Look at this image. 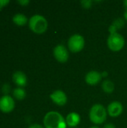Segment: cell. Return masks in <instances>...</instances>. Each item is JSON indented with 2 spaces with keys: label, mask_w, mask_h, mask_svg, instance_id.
Returning a JSON list of instances; mask_svg holds the SVG:
<instances>
[{
  "label": "cell",
  "mask_w": 127,
  "mask_h": 128,
  "mask_svg": "<svg viewBox=\"0 0 127 128\" xmlns=\"http://www.w3.org/2000/svg\"><path fill=\"white\" fill-rule=\"evenodd\" d=\"M43 125L45 128H66L67 123L66 120L59 112L51 111L44 116Z\"/></svg>",
  "instance_id": "obj_1"
},
{
  "label": "cell",
  "mask_w": 127,
  "mask_h": 128,
  "mask_svg": "<svg viewBox=\"0 0 127 128\" xmlns=\"http://www.w3.org/2000/svg\"><path fill=\"white\" fill-rule=\"evenodd\" d=\"M28 25L30 29L36 34H43L48 28V22L46 18L38 14L34 15L30 18Z\"/></svg>",
  "instance_id": "obj_2"
},
{
  "label": "cell",
  "mask_w": 127,
  "mask_h": 128,
  "mask_svg": "<svg viewBox=\"0 0 127 128\" xmlns=\"http://www.w3.org/2000/svg\"><path fill=\"white\" fill-rule=\"evenodd\" d=\"M107 117V111L106 108L101 104L94 105L90 110L89 118L90 120L96 124H101L106 120Z\"/></svg>",
  "instance_id": "obj_3"
},
{
  "label": "cell",
  "mask_w": 127,
  "mask_h": 128,
  "mask_svg": "<svg viewBox=\"0 0 127 128\" xmlns=\"http://www.w3.org/2000/svg\"><path fill=\"white\" fill-rule=\"evenodd\" d=\"M107 44L111 50L118 52L123 49L125 44V40L124 37L121 34L115 32L113 34H110L107 40Z\"/></svg>",
  "instance_id": "obj_4"
},
{
  "label": "cell",
  "mask_w": 127,
  "mask_h": 128,
  "mask_svg": "<svg viewBox=\"0 0 127 128\" xmlns=\"http://www.w3.org/2000/svg\"><path fill=\"white\" fill-rule=\"evenodd\" d=\"M85 46L84 38L78 34L72 35L68 40V48L73 52H80Z\"/></svg>",
  "instance_id": "obj_5"
},
{
  "label": "cell",
  "mask_w": 127,
  "mask_h": 128,
  "mask_svg": "<svg viewBox=\"0 0 127 128\" xmlns=\"http://www.w3.org/2000/svg\"><path fill=\"white\" fill-rule=\"evenodd\" d=\"M15 106V102L12 97L4 94L0 98V110L2 112L8 113L13 111Z\"/></svg>",
  "instance_id": "obj_6"
},
{
  "label": "cell",
  "mask_w": 127,
  "mask_h": 128,
  "mask_svg": "<svg viewBox=\"0 0 127 128\" xmlns=\"http://www.w3.org/2000/svg\"><path fill=\"white\" fill-rule=\"evenodd\" d=\"M53 54L55 59L61 63H64L67 62L69 58V53L66 46L62 44L58 45L55 47L53 50Z\"/></svg>",
  "instance_id": "obj_7"
},
{
  "label": "cell",
  "mask_w": 127,
  "mask_h": 128,
  "mask_svg": "<svg viewBox=\"0 0 127 128\" xmlns=\"http://www.w3.org/2000/svg\"><path fill=\"white\" fill-rule=\"evenodd\" d=\"M50 98L58 106H64L67 104V97L61 90H56L50 94Z\"/></svg>",
  "instance_id": "obj_8"
},
{
  "label": "cell",
  "mask_w": 127,
  "mask_h": 128,
  "mask_svg": "<svg viewBox=\"0 0 127 128\" xmlns=\"http://www.w3.org/2000/svg\"><path fill=\"white\" fill-rule=\"evenodd\" d=\"M107 112L110 116L118 117L123 112V106L118 101H113L108 106Z\"/></svg>",
  "instance_id": "obj_9"
},
{
  "label": "cell",
  "mask_w": 127,
  "mask_h": 128,
  "mask_svg": "<svg viewBox=\"0 0 127 128\" xmlns=\"http://www.w3.org/2000/svg\"><path fill=\"white\" fill-rule=\"evenodd\" d=\"M102 79V74L98 71L92 70L87 74L85 76V82L90 86H95L98 84Z\"/></svg>",
  "instance_id": "obj_10"
},
{
  "label": "cell",
  "mask_w": 127,
  "mask_h": 128,
  "mask_svg": "<svg viewBox=\"0 0 127 128\" xmlns=\"http://www.w3.org/2000/svg\"><path fill=\"white\" fill-rule=\"evenodd\" d=\"M13 81L19 88H22L27 84V76L22 71H16L13 74Z\"/></svg>",
  "instance_id": "obj_11"
},
{
  "label": "cell",
  "mask_w": 127,
  "mask_h": 128,
  "mask_svg": "<svg viewBox=\"0 0 127 128\" xmlns=\"http://www.w3.org/2000/svg\"><path fill=\"white\" fill-rule=\"evenodd\" d=\"M80 122V116L76 112H70L66 118V123L69 127H76Z\"/></svg>",
  "instance_id": "obj_12"
},
{
  "label": "cell",
  "mask_w": 127,
  "mask_h": 128,
  "mask_svg": "<svg viewBox=\"0 0 127 128\" xmlns=\"http://www.w3.org/2000/svg\"><path fill=\"white\" fill-rule=\"evenodd\" d=\"M13 22L19 26H23L27 23L28 19L22 14H16L13 16Z\"/></svg>",
  "instance_id": "obj_13"
},
{
  "label": "cell",
  "mask_w": 127,
  "mask_h": 128,
  "mask_svg": "<svg viewBox=\"0 0 127 128\" xmlns=\"http://www.w3.org/2000/svg\"><path fill=\"white\" fill-rule=\"evenodd\" d=\"M102 88L103 91L106 93H112L115 90V85L110 80H104L102 84Z\"/></svg>",
  "instance_id": "obj_14"
},
{
  "label": "cell",
  "mask_w": 127,
  "mask_h": 128,
  "mask_svg": "<svg viewBox=\"0 0 127 128\" xmlns=\"http://www.w3.org/2000/svg\"><path fill=\"white\" fill-rule=\"evenodd\" d=\"M13 95L14 96V98L19 100H23L25 98L26 93L25 91L22 88H16L13 91Z\"/></svg>",
  "instance_id": "obj_15"
},
{
  "label": "cell",
  "mask_w": 127,
  "mask_h": 128,
  "mask_svg": "<svg viewBox=\"0 0 127 128\" xmlns=\"http://www.w3.org/2000/svg\"><path fill=\"white\" fill-rule=\"evenodd\" d=\"M124 22L123 20H121V19H118V20H116V21L112 24V26H113L116 29H118V28H122V26H124Z\"/></svg>",
  "instance_id": "obj_16"
},
{
  "label": "cell",
  "mask_w": 127,
  "mask_h": 128,
  "mask_svg": "<svg viewBox=\"0 0 127 128\" xmlns=\"http://www.w3.org/2000/svg\"><path fill=\"white\" fill-rule=\"evenodd\" d=\"M82 4L84 8H91V1H82Z\"/></svg>",
  "instance_id": "obj_17"
},
{
  "label": "cell",
  "mask_w": 127,
  "mask_h": 128,
  "mask_svg": "<svg viewBox=\"0 0 127 128\" xmlns=\"http://www.w3.org/2000/svg\"><path fill=\"white\" fill-rule=\"evenodd\" d=\"M9 2H10V1H8V0H0V10H1L2 8L5 7Z\"/></svg>",
  "instance_id": "obj_18"
},
{
  "label": "cell",
  "mask_w": 127,
  "mask_h": 128,
  "mask_svg": "<svg viewBox=\"0 0 127 128\" xmlns=\"http://www.w3.org/2000/svg\"><path fill=\"white\" fill-rule=\"evenodd\" d=\"M18 3L20 4L22 6H26L27 4H29V1L28 0H19L18 1Z\"/></svg>",
  "instance_id": "obj_19"
},
{
  "label": "cell",
  "mask_w": 127,
  "mask_h": 128,
  "mask_svg": "<svg viewBox=\"0 0 127 128\" xmlns=\"http://www.w3.org/2000/svg\"><path fill=\"white\" fill-rule=\"evenodd\" d=\"M10 88V87L7 84H4V85L3 86V88H2V89H3V92H4V93H8Z\"/></svg>",
  "instance_id": "obj_20"
},
{
  "label": "cell",
  "mask_w": 127,
  "mask_h": 128,
  "mask_svg": "<svg viewBox=\"0 0 127 128\" xmlns=\"http://www.w3.org/2000/svg\"><path fill=\"white\" fill-rule=\"evenodd\" d=\"M28 128H43V126H41L40 124H34L30 125Z\"/></svg>",
  "instance_id": "obj_21"
},
{
  "label": "cell",
  "mask_w": 127,
  "mask_h": 128,
  "mask_svg": "<svg viewBox=\"0 0 127 128\" xmlns=\"http://www.w3.org/2000/svg\"><path fill=\"white\" fill-rule=\"evenodd\" d=\"M104 128H115V126L113 124H107L104 126Z\"/></svg>",
  "instance_id": "obj_22"
},
{
  "label": "cell",
  "mask_w": 127,
  "mask_h": 128,
  "mask_svg": "<svg viewBox=\"0 0 127 128\" xmlns=\"http://www.w3.org/2000/svg\"><path fill=\"white\" fill-rule=\"evenodd\" d=\"M124 5L126 6V8H127V0H126V1H124Z\"/></svg>",
  "instance_id": "obj_23"
},
{
  "label": "cell",
  "mask_w": 127,
  "mask_h": 128,
  "mask_svg": "<svg viewBox=\"0 0 127 128\" xmlns=\"http://www.w3.org/2000/svg\"><path fill=\"white\" fill-rule=\"evenodd\" d=\"M100 128L98 126H93V127H91V128Z\"/></svg>",
  "instance_id": "obj_24"
}]
</instances>
